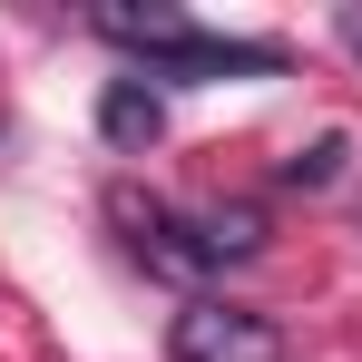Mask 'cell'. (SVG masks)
I'll use <instances>...</instances> for the list:
<instances>
[{
  "label": "cell",
  "mask_w": 362,
  "mask_h": 362,
  "mask_svg": "<svg viewBox=\"0 0 362 362\" xmlns=\"http://www.w3.org/2000/svg\"><path fill=\"white\" fill-rule=\"evenodd\" d=\"M108 216H118L127 255H137L147 274H167V284H206V274H226V264H245V255H264V216H255V206H206V216H186V206H167V196L118 186Z\"/></svg>",
  "instance_id": "6da1fadb"
},
{
  "label": "cell",
  "mask_w": 362,
  "mask_h": 362,
  "mask_svg": "<svg viewBox=\"0 0 362 362\" xmlns=\"http://www.w3.org/2000/svg\"><path fill=\"white\" fill-rule=\"evenodd\" d=\"M98 40H118L127 59H147V78H274L284 40H235V30H196L177 0H108L88 20Z\"/></svg>",
  "instance_id": "7a4b0ae2"
},
{
  "label": "cell",
  "mask_w": 362,
  "mask_h": 362,
  "mask_svg": "<svg viewBox=\"0 0 362 362\" xmlns=\"http://www.w3.org/2000/svg\"><path fill=\"white\" fill-rule=\"evenodd\" d=\"M167 353H177V362H294V343H284V323L255 313V303L196 294L177 323H167Z\"/></svg>",
  "instance_id": "3957f363"
},
{
  "label": "cell",
  "mask_w": 362,
  "mask_h": 362,
  "mask_svg": "<svg viewBox=\"0 0 362 362\" xmlns=\"http://www.w3.org/2000/svg\"><path fill=\"white\" fill-rule=\"evenodd\" d=\"M98 137L127 147V157H147V147L167 137V98H157L147 78H108V88H98Z\"/></svg>",
  "instance_id": "277c9868"
},
{
  "label": "cell",
  "mask_w": 362,
  "mask_h": 362,
  "mask_svg": "<svg viewBox=\"0 0 362 362\" xmlns=\"http://www.w3.org/2000/svg\"><path fill=\"white\" fill-rule=\"evenodd\" d=\"M343 167H353V137H343V127H323V137H313V147H294V157H284L274 177L294 186V196H323V186L343 177Z\"/></svg>",
  "instance_id": "5b68a950"
},
{
  "label": "cell",
  "mask_w": 362,
  "mask_h": 362,
  "mask_svg": "<svg viewBox=\"0 0 362 362\" xmlns=\"http://www.w3.org/2000/svg\"><path fill=\"white\" fill-rule=\"evenodd\" d=\"M333 30H343V49H353V59H362V0H353V10H343V20H333Z\"/></svg>",
  "instance_id": "8992f818"
}]
</instances>
